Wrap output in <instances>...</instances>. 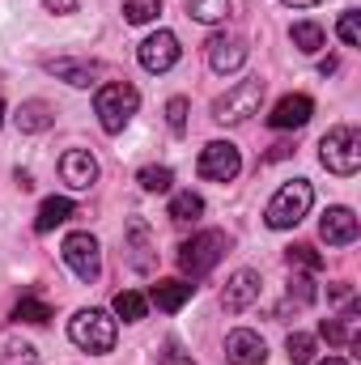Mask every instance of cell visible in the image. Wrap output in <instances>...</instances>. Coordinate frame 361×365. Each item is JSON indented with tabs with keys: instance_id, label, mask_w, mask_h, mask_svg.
<instances>
[{
	"instance_id": "1",
	"label": "cell",
	"mask_w": 361,
	"mask_h": 365,
	"mask_svg": "<svg viewBox=\"0 0 361 365\" xmlns=\"http://www.w3.org/2000/svg\"><path fill=\"white\" fill-rule=\"evenodd\" d=\"M136 110H141V93H136L132 81H106L93 93V115H98V123H102L106 136H119L132 123Z\"/></svg>"
},
{
	"instance_id": "2",
	"label": "cell",
	"mask_w": 361,
	"mask_h": 365,
	"mask_svg": "<svg viewBox=\"0 0 361 365\" xmlns=\"http://www.w3.org/2000/svg\"><path fill=\"white\" fill-rule=\"evenodd\" d=\"M310 204H315V187L306 179H293L285 187H276V195L264 208V221H268V230H293V225H302Z\"/></svg>"
},
{
	"instance_id": "3",
	"label": "cell",
	"mask_w": 361,
	"mask_h": 365,
	"mask_svg": "<svg viewBox=\"0 0 361 365\" xmlns=\"http://www.w3.org/2000/svg\"><path fill=\"white\" fill-rule=\"evenodd\" d=\"M115 319L106 314V310H98V306H86V310H77L73 319H68V340L77 344V349H86L93 357H102V353H111L115 349Z\"/></svg>"
},
{
	"instance_id": "4",
	"label": "cell",
	"mask_w": 361,
	"mask_h": 365,
	"mask_svg": "<svg viewBox=\"0 0 361 365\" xmlns=\"http://www.w3.org/2000/svg\"><path fill=\"white\" fill-rule=\"evenodd\" d=\"M319 162H323L332 175L353 179V175L361 170V132L357 128H349V123L332 128V132L319 140Z\"/></svg>"
},
{
	"instance_id": "5",
	"label": "cell",
	"mask_w": 361,
	"mask_h": 365,
	"mask_svg": "<svg viewBox=\"0 0 361 365\" xmlns=\"http://www.w3.org/2000/svg\"><path fill=\"white\" fill-rule=\"evenodd\" d=\"M225 251H230V238H225L221 230H200V234H191V238L179 247L183 276H191V280L208 276L217 264H221V255H225Z\"/></svg>"
},
{
	"instance_id": "6",
	"label": "cell",
	"mask_w": 361,
	"mask_h": 365,
	"mask_svg": "<svg viewBox=\"0 0 361 365\" xmlns=\"http://www.w3.org/2000/svg\"><path fill=\"white\" fill-rule=\"evenodd\" d=\"M264 102V81L251 77V81H238L234 90H225L217 102H213V119L217 123H247Z\"/></svg>"
},
{
	"instance_id": "7",
	"label": "cell",
	"mask_w": 361,
	"mask_h": 365,
	"mask_svg": "<svg viewBox=\"0 0 361 365\" xmlns=\"http://www.w3.org/2000/svg\"><path fill=\"white\" fill-rule=\"evenodd\" d=\"M60 255H64V264L73 268V276L86 280V284H93V280L102 276V247H98V238H93L90 230L68 234V238L60 242Z\"/></svg>"
},
{
	"instance_id": "8",
	"label": "cell",
	"mask_w": 361,
	"mask_h": 365,
	"mask_svg": "<svg viewBox=\"0 0 361 365\" xmlns=\"http://www.w3.org/2000/svg\"><path fill=\"white\" fill-rule=\"evenodd\" d=\"M238 170H243V153L230 140H208L195 158V175L208 182H234Z\"/></svg>"
},
{
	"instance_id": "9",
	"label": "cell",
	"mask_w": 361,
	"mask_h": 365,
	"mask_svg": "<svg viewBox=\"0 0 361 365\" xmlns=\"http://www.w3.org/2000/svg\"><path fill=\"white\" fill-rule=\"evenodd\" d=\"M179 56H183V47H179V34H175V30L149 34V38L141 43V51H136V60H141L145 73H171V68L179 64Z\"/></svg>"
},
{
	"instance_id": "10",
	"label": "cell",
	"mask_w": 361,
	"mask_h": 365,
	"mask_svg": "<svg viewBox=\"0 0 361 365\" xmlns=\"http://www.w3.org/2000/svg\"><path fill=\"white\" fill-rule=\"evenodd\" d=\"M204 56H208V68L213 73H238L243 64H247V38H238V34H213L208 43H204Z\"/></svg>"
},
{
	"instance_id": "11",
	"label": "cell",
	"mask_w": 361,
	"mask_h": 365,
	"mask_svg": "<svg viewBox=\"0 0 361 365\" xmlns=\"http://www.w3.org/2000/svg\"><path fill=\"white\" fill-rule=\"evenodd\" d=\"M361 234L357 225V212L353 208H345V204H336V208H327L323 212V221H319V238L327 242V247H353Z\"/></svg>"
},
{
	"instance_id": "12",
	"label": "cell",
	"mask_w": 361,
	"mask_h": 365,
	"mask_svg": "<svg viewBox=\"0 0 361 365\" xmlns=\"http://www.w3.org/2000/svg\"><path fill=\"white\" fill-rule=\"evenodd\" d=\"M225 361L230 365H264L268 361V344L260 340V331L234 327V331L225 336Z\"/></svg>"
},
{
	"instance_id": "13",
	"label": "cell",
	"mask_w": 361,
	"mask_h": 365,
	"mask_svg": "<svg viewBox=\"0 0 361 365\" xmlns=\"http://www.w3.org/2000/svg\"><path fill=\"white\" fill-rule=\"evenodd\" d=\"M123 251H128V264H132L136 272H153L158 251H153V234H149V225H145L141 217L128 221V230H123Z\"/></svg>"
},
{
	"instance_id": "14",
	"label": "cell",
	"mask_w": 361,
	"mask_h": 365,
	"mask_svg": "<svg viewBox=\"0 0 361 365\" xmlns=\"http://www.w3.org/2000/svg\"><path fill=\"white\" fill-rule=\"evenodd\" d=\"M260 272H251V268H238V272L230 276V284H225V293H221V306H225V314H243L247 306H255L260 302Z\"/></svg>"
},
{
	"instance_id": "15",
	"label": "cell",
	"mask_w": 361,
	"mask_h": 365,
	"mask_svg": "<svg viewBox=\"0 0 361 365\" xmlns=\"http://www.w3.org/2000/svg\"><path fill=\"white\" fill-rule=\"evenodd\" d=\"M310 115H315V102H310L306 93H285V98L272 106L268 123L276 128V132H298V128L310 123Z\"/></svg>"
},
{
	"instance_id": "16",
	"label": "cell",
	"mask_w": 361,
	"mask_h": 365,
	"mask_svg": "<svg viewBox=\"0 0 361 365\" xmlns=\"http://www.w3.org/2000/svg\"><path fill=\"white\" fill-rule=\"evenodd\" d=\"M60 179L68 182L73 191H90L93 182H98V158H93L90 149H68L60 158Z\"/></svg>"
},
{
	"instance_id": "17",
	"label": "cell",
	"mask_w": 361,
	"mask_h": 365,
	"mask_svg": "<svg viewBox=\"0 0 361 365\" xmlns=\"http://www.w3.org/2000/svg\"><path fill=\"white\" fill-rule=\"evenodd\" d=\"M47 73L68 81V86H77V90H90L102 77V64H93V60H47Z\"/></svg>"
},
{
	"instance_id": "18",
	"label": "cell",
	"mask_w": 361,
	"mask_h": 365,
	"mask_svg": "<svg viewBox=\"0 0 361 365\" xmlns=\"http://www.w3.org/2000/svg\"><path fill=\"white\" fill-rule=\"evenodd\" d=\"M13 123H17V132L34 136V132H47V128L56 123V110H51L43 98H30V102H21V106L13 110Z\"/></svg>"
},
{
	"instance_id": "19",
	"label": "cell",
	"mask_w": 361,
	"mask_h": 365,
	"mask_svg": "<svg viewBox=\"0 0 361 365\" xmlns=\"http://www.w3.org/2000/svg\"><path fill=\"white\" fill-rule=\"evenodd\" d=\"M191 289H195V284H187V280H175V276H171V280H158V284L149 289V302H153L162 314H175V310H183V306L191 302Z\"/></svg>"
},
{
	"instance_id": "20",
	"label": "cell",
	"mask_w": 361,
	"mask_h": 365,
	"mask_svg": "<svg viewBox=\"0 0 361 365\" xmlns=\"http://www.w3.org/2000/svg\"><path fill=\"white\" fill-rule=\"evenodd\" d=\"M73 212H77V208H73V200H68V195H47V200L39 204L34 234H51V230H56V225H64Z\"/></svg>"
},
{
	"instance_id": "21",
	"label": "cell",
	"mask_w": 361,
	"mask_h": 365,
	"mask_svg": "<svg viewBox=\"0 0 361 365\" xmlns=\"http://www.w3.org/2000/svg\"><path fill=\"white\" fill-rule=\"evenodd\" d=\"M111 310H115L123 323H141V319L149 314V297H145V293H136V289H119V293H115V302H111Z\"/></svg>"
},
{
	"instance_id": "22",
	"label": "cell",
	"mask_w": 361,
	"mask_h": 365,
	"mask_svg": "<svg viewBox=\"0 0 361 365\" xmlns=\"http://www.w3.org/2000/svg\"><path fill=\"white\" fill-rule=\"evenodd\" d=\"M230 13H234L230 0H187V17H191V21H204V26L230 21Z\"/></svg>"
},
{
	"instance_id": "23",
	"label": "cell",
	"mask_w": 361,
	"mask_h": 365,
	"mask_svg": "<svg viewBox=\"0 0 361 365\" xmlns=\"http://www.w3.org/2000/svg\"><path fill=\"white\" fill-rule=\"evenodd\" d=\"M289 38H293V47H298V51H306V56L323 51V43H327V34H323V26H319V21H293Z\"/></svg>"
},
{
	"instance_id": "24",
	"label": "cell",
	"mask_w": 361,
	"mask_h": 365,
	"mask_svg": "<svg viewBox=\"0 0 361 365\" xmlns=\"http://www.w3.org/2000/svg\"><path fill=\"white\" fill-rule=\"evenodd\" d=\"M204 217V200L195 195V191H175V200H171V221L175 225H187V221H200Z\"/></svg>"
},
{
	"instance_id": "25",
	"label": "cell",
	"mask_w": 361,
	"mask_h": 365,
	"mask_svg": "<svg viewBox=\"0 0 361 365\" xmlns=\"http://www.w3.org/2000/svg\"><path fill=\"white\" fill-rule=\"evenodd\" d=\"M315 280H310V272H293V280H289V293H285V306H280V314L293 306V310H302V306H310L315 302Z\"/></svg>"
},
{
	"instance_id": "26",
	"label": "cell",
	"mask_w": 361,
	"mask_h": 365,
	"mask_svg": "<svg viewBox=\"0 0 361 365\" xmlns=\"http://www.w3.org/2000/svg\"><path fill=\"white\" fill-rule=\"evenodd\" d=\"M285 264H289V272H319V268H323V255H319L310 242H293V247L285 251Z\"/></svg>"
},
{
	"instance_id": "27",
	"label": "cell",
	"mask_w": 361,
	"mask_h": 365,
	"mask_svg": "<svg viewBox=\"0 0 361 365\" xmlns=\"http://www.w3.org/2000/svg\"><path fill=\"white\" fill-rule=\"evenodd\" d=\"M158 13H162V0H123L128 26H149V21H158Z\"/></svg>"
},
{
	"instance_id": "28",
	"label": "cell",
	"mask_w": 361,
	"mask_h": 365,
	"mask_svg": "<svg viewBox=\"0 0 361 365\" xmlns=\"http://www.w3.org/2000/svg\"><path fill=\"white\" fill-rule=\"evenodd\" d=\"M13 319H17V323H39V327H43V323H51V306L39 302V297H21V302L13 306Z\"/></svg>"
},
{
	"instance_id": "29",
	"label": "cell",
	"mask_w": 361,
	"mask_h": 365,
	"mask_svg": "<svg viewBox=\"0 0 361 365\" xmlns=\"http://www.w3.org/2000/svg\"><path fill=\"white\" fill-rule=\"evenodd\" d=\"M285 353H289V365H310L315 361V336L293 331V336L285 340Z\"/></svg>"
},
{
	"instance_id": "30",
	"label": "cell",
	"mask_w": 361,
	"mask_h": 365,
	"mask_svg": "<svg viewBox=\"0 0 361 365\" xmlns=\"http://www.w3.org/2000/svg\"><path fill=\"white\" fill-rule=\"evenodd\" d=\"M136 182H141L145 191L162 195V191H171V182H175V175H171V166H145V170L136 175Z\"/></svg>"
},
{
	"instance_id": "31",
	"label": "cell",
	"mask_w": 361,
	"mask_h": 365,
	"mask_svg": "<svg viewBox=\"0 0 361 365\" xmlns=\"http://www.w3.org/2000/svg\"><path fill=\"white\" fill-rule=\"evenodd\" d=\"M336 34H340V43H345V47H361V13H357V9H345V17H340Z\"/></svg>"
},
{
	"instance_id": "32",
	"label": "cell",
	"mask_w": 361,
	"mask_h": 365,
	"mask_svg": "<svg viewBox=\"0 0 361 365\" xmlns=\"http://www.w3.org/2000/svg\"><path fill=\"white\" fill-rule=\"evenodd\" d=\"M319 336L327 340V344H353V336H349V319H323L319 323Z\"/></svg>"
},
{
	"instance_id": "33",
	"label": "cell",
	"mask_w": 361,
	"mask_h": 365,
	"mask_svg": "<svg viewBox=\"0 0 361 365\" xmlns=\"http://www.w3.org/2000/svg\"><path fill=\"white\" fill-rule=\"evenodd\" d=\"M0 365H43V361H39V349L34 344H9L0 353Z\"/></svg>"
},
{
	"instance_id": "34",
	"label": "cell",
	"mask_w": 361,
	"mask_h": 365,
	"mask_svg": "<svg viewBox=\"0 0 361 365\" xmlns=\"http://www.w3.org/2000/svg\"><path fill=\"white\" fill-rule=\"evenodd\" d=\"M166 123H171V132H187V98L166 102Z\"/></svg>"
},
{
	"instance_id": "35",
	"label": "cell",
	"mask_w": 361,
	"mask_h": 365,
	"mask_svg": "<svg viewBox=\"0 0 361 365\" xmlns=\"http://www.w3.org/2000/svg\"><path fill=\"white\" fill-rule=\"evenodd\" d=\"M158 365H195V361H191V353H183L179 349V340H166V349H162Z\"/></svg>"
},
{
	"instance_id": "36",
	"label": "cell",
	"mask_w": 361,
	"mask_h": 365,
	"mask_svg": "<svg viewBox=\"0 0 361 365\" xmlns=\"http://www.w3.org/2000/svg\"><path fill=\"white\" fill-rule=\"evenodd\" d=\"M43 9L56 17H68V13H77V0H43Z\"/></svg>"
},
{
	"instance_id": "37",
	"label": "cell",
	"mask_w": 361,
	"mask_h": 365,
	"mask_svg": "<svg viewBox=\"0 0 361 365\" xmlns=\"http://www.w3.org/2000/svg\"><path fill=\"white\" fill-rule=\"evenodd\" d=\"M327 297H332V302H349V297H353V284H345V280H336V284L327 289Z\"/></svg>"
},
{
	"instance_id": "38",
	"label": "cell",
	"mask_w": 361,
	"mask_h": 365,
	"mask_svg": "<svg viewBox=\"0 0 361 365\" xmlns=\"http://www.w3.org/2000/svg\"><path fill=\"white\" fill-rule=\"evenodd\" d=\"M293 153V145H272V153H268V162H285Z\"/></svg>"
},
{
	"instance_id": "39",
	"label": "cell",
	"mask_w": 361,
	"mask_h": 365,
	"mask_svg": "<svg viewBox=\"0 0 361 365\" xmlns=\"http://www.w3.org/2000/svg\"><path fill=\"white\" fill-rule=\"evenodd\" d=\"M280 4H289V9H315V4H323V0H280Z\"/></svg>"
},
{
	"instance_id": "40",
	"label": "cell",
	"mask_w": 361,
	"mask_h": 365,
	"mask_svg": "<svg viewBox=\"0 0 361 365\" xmlns=\"http://www.w3.org/2000/svg\"><path fill=\"white\" fill-rule=\"evenodd\" d=\"M319 365H349L345 357H327V361H319Z\"/></svg>"
},
{
	"instance_id": "41",
	"label": "cell",
	"mask_w": 361,
	"mask_h": 365,
	"mask_svg": "<svg viewBox=\"0 0 361 365\" xmlns=\"http://www.w3.org/2000/svg\"><path fill=\"white\" fill-rule=\"evenodd\" d=\"M0 123H4V98H0Z\"/></svg>"
}]
</instances>
